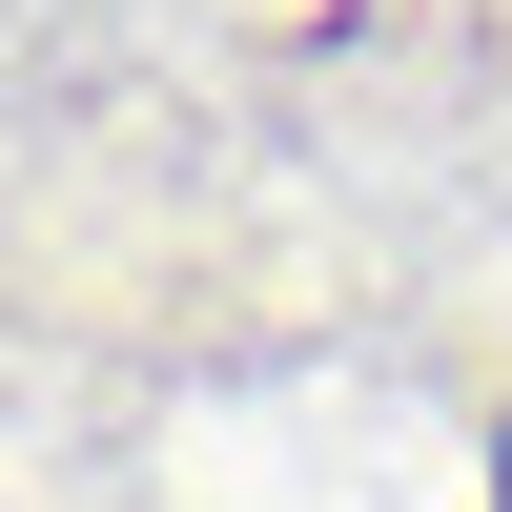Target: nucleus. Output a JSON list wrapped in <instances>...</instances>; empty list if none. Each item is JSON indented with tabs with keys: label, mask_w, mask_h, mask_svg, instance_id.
I'll return each mask as SVG.
<instances>
[{
	"label": "nucleus",
	"mask_w": 512,
	"mask_h": 512,
	"mask_svg": "<svg viewBox=\"0 0 512 512\" xmlns=\"http://www.w3.org/2000/svg\"><path fill=\"white\" fill-rule=\"evenodd\" d=\"M492 512H512V472H492Z\"/></svg>",
	"instance_id": "nucleus-1"
}]
</instances>
